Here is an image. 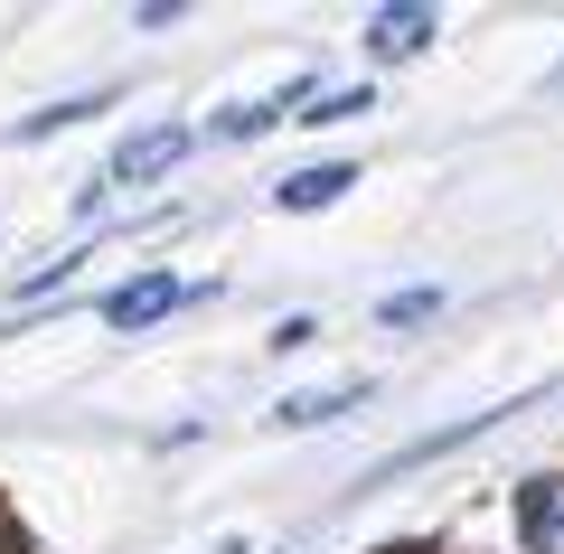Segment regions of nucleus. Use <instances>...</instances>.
<instances>
[{"mask_svg": "<svg viewBox=\"0 0 564 554\" xmlns=\"http://www.w3.org/2000/svg\"><path fill=\"white\" fill-rule=\"evenodd\" d=\"M433 311H443V292H433V282H414V292H395V301H386V329H404V319H433Z\"/></svg>", "mask_w": 564, "mask_h": 554, "instance_id": "nucleus-8", "label": "nucleus"}, {"mask_svg": "<svg viewBox=\"0 0 564 554\" xmlns=\"http://www.w3.org/2000/svg\"><path fill=\"white\" fill-rule=\"evenodd\" d=\"M180 301H188V282H180V273H141V282H122V292L104 301V319H113V329H151V319L180 311Z\"/></svg>", "mask_w": 564, "mask_h": 554, "instance_id": "nucleus-2", "label": "nucleus"}, {"mask_svg": "<svg viewBox=\"0 0 564 554\" xmlns=\"http://www.w3.org/2000/svg\"><path fill=\"white\" fill-rule=\"evenodd\" d=\"M188 141H198L188 122H161V132H132V141L113 151V170H104V178H122V188H141V178H161L170 160H188Z\"/></svg>", "mask_w": 564, "mask_h": 554, "instance_id": "nucleus-1", "label": "nucleus"}, {"mask_svg": "<svg viewBox=\"0 0 564 554\" xmlns=\"http://www.w3.org/2000/svg\"><path fill=\"white\" fill-rule=\"evenodd\" d=\"M518 517H527V545L536 554H564V479H536L518 498Z\"/></svg>", "mask_w": 564, "mask_h": 554, "instance_id": "nucleus-5", "label": "nucleus"}, {"mask_svg": "<svg viewBox=\"0 0 564 554\" xmlns=\"http://www.w3.org/2000/svg\"><path fill=\"white\" fill-rule=\"evenodd\" d=\"M302 113L311 122H348V113H367V85H329V95H311Z\"/></svg>", "mask_w": 564, "mask_h": 554, "instance_id": "nucleus-9", "label": "nucleus"}, {"mask_svg": "<svg viewBox=\"0 0 564 554\" xmlns=\"http://www.w3.org/2000/svg\"><path fill=\"white\" fill-rule=\"evenodd\" d=\"M433 10H377V20H367V47H377V57H414V47H433Z\"/></svg>", "mask_w": 564, "mask_h": 554, "instance_id": "nucleus-4", "label": "nucleus"}, {"mask_svg": "<svg viewBox=\"0 0 564 554\" xmlns=\"http://www.w3.org/2000/svg\"><path fill=\"white\" fill-rule=\"evenodd\" d=\"M348 404H358V385H329V395H292V404H282V423H292V433H311V423L348 414Z\"/></svg>", "mask_w": 564, "mask_h": 554, "instance_id": "nucleus-6", "label": "nucleus"}, {"mask_svg": "<svg viewBox=\"0 0 564 554\" xmlns=\"http://www.w3.org/2000/svg\"><path fill=\"white\" fill-rule=\"evenodd\" d=\"M217 554H245V545H236V535H226V545H217Z\"/></svg>", "mask_w": 564, "mask_h": 554, "instance_id": "nucleus-10", "label": "nucleus"}, {"mask_svg": "<svg viewBox=\"0 0 564 554\" xmlns=\"http://www.w3.org/2000/svg\"><path fill=\"white\" fill-rule=\"evenodd\" d=\"M85 113H104V95H76V104H57V113H29L20 141H47V132H66V122H85Z\"/></svg>", "mask_w": 564, "mask_h": 554, "instance_id": "nucleus-7", "label": "nucleus"}, {"mask_svg": "<svg viewBox=\"0 0 564 554\" xmlns=\"http://www.w3.org/2000/svg\"><path fill=\"white\" fill-rule=\"evenodd\" d=\"M348 188H358V170H348V160H321V170H292L273 188L282 207H292V217H311V207H329V198H348Z\"/></svg>", "mask_w": 564, "mask_h": 554, "instance_id": "nucleus-3", "label": "nucleus"}]
</instances>
